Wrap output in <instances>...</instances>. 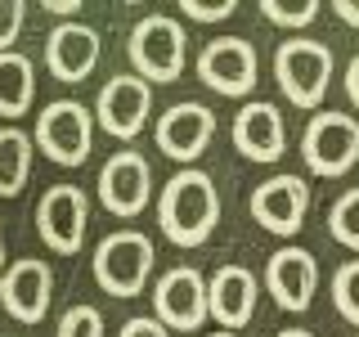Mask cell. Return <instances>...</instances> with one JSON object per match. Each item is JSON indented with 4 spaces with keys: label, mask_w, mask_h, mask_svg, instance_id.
<instances>
[{
    "label": "cell",
    "mask_w": 359,
    "mask_h": 337,
    "mask_svg": "<svg viewBox=\"0 0 359 337\" xmlns=\"http://www.w3.org/2000/svg\"><path fill=\"white\" fill-rule=\"evenodd\" d=\"M86 225H90V198L76 185H50L36 202V234L50 252L72 256L86 243Z\"/></svg>",
    "instance_id": "52a82bcc"
},
{
    "label": "cell",
    "mask_w": 359,
    "mask_h": 337,
    "mask_svg": "<svg viewBox=\"0 0 359 337\" xmlns=\"http://www.w3.org/2000/svg\"><path fill=\"white\" fill-rule=\"evenodd\" d=\"M50 297H54V270L41 256H22V261L5 265V275H0V306L9 310V319L41 324L50 315Z\"/></svg>",
    "instance_id": "7c38bea8"
},
{
    "label": "cell",
    "mask_w": 359,
    "mask_h": 337,
    "mask_svg": "<svg viewBox=\"0 0 359 337\" xmlns=\"http://www.w3.org/2000/svg\"><path fill=\"white\" fill-rule=\"evenodd\" d=\"M32 135L18 126H0V198H14L22 194L32 176Z\"/></svg>",
    "instance_id": "ffe728a7"
},
{
    "label": "cell",
    "mask_w": 359,
    "mask_h": 337,
    "mask_svg": "<svg viewBox=\"0 0 359 337\" xmlns=\"http://www.w3.org/2000/svg\"><path fill=\"white\" fill-rule=\"evenodd\" d=\"M153 198V166L144 153L117 149L99 166V202L112 211L117 220H135Z\"/></svg>",
    "instance_id": "ba28073f"
},
{
    "label": "cell",
    "mask_w": 359,
    "mask_h": 337,
    "mask_svg": "<svg viewBox=\"0 0 359 337\" xmlns=\"http://www.w3.org/2000/svg\"><path fill=\"white\" fill-rule=\"evenodd\" d=\"M45 9H50V14H67V18H76L81 0H45Z\"/></svg>",
    "instance_id": "f546056e"
},
{
    "label": "cell",
    "mask_w": 359,
    "mask_h": 337,
    "mask_svg": "<svg viewBox=\"0 0 359 337\" xmlns=\"http://www.w3.org/2000/svg\"><path fill=\"white\" fill-rule=\"evenodd\" d=\"M278 337H314V333H310V329H283Z\"/></svg>",
    "instance_id": "4dcf8cb0"
},
{
    "label": "cell",
    "mask_w": 359,
    "mask_h": 337,
    "mask_svg": "<svg viewBox=\"0 0 359 337\" xmlns=\"http://www.w3.org/2000/svg\"><path fill=\"white\" fill-rule=\"evenodd\" d=\"M274 77L292 108H319L332 86V50L323 41L292 37L274 50Z\"/></svg>",
    "instance_id": "3957f363"
},
{
    "label": "cell",
    "mask_w": 359,
    "mask_h": 337,
    "mask_svg": "<svg viewBox=\"0 0 359 337\" xmlns=\"http://www.w3.org/2000/svg\"><path fill=\"white\" fill-rule=\"evenodd\" d=\"M32 99H36V67L27 54L5 50L0 54V117L32 112Z\"/></svg>",
    "instance_id": "d6986e66"
},
{
    "label": "cell",
    "mask_w": 359,
    "mask_h": 337,
    "mask_svg": "<svg viewBox=\"0 0 359 337\" xmlns=\"http://www.w3.org/2000/svg\"><path fill=\"white\" fill-rule=\"evenodd\" d=\"M54 337H104V315L95 306H86V301H76V306H67L59 315Z\"/></svg>",
    "instance_id": "cb8c5ba5"
},
{
    "label": "cell",
    "mask_w": 359,
    "mask_h": 337,
    "mask_svg": "<svg viewBox=\"0 0 359 337\" xmlns=\"http://www.w3.org/2000/svg\"><path fill=\"white\" fill-rule=\"evenodd\" d=\"M256 301H261V279L247 265H216L207 279V319H216L224 333H238L252 324Z\"/></svg>",
    "instance_id": "4fadbf2b"
},
{
    "label": "cell",
    "mask_w": 359,
    "mask_h": 337,
    "mask_svg": "<svg viewBox=\"0 0 359 337\" xmlns=\"http://www.w3.org/2000/svg\"><path fill=\"white\" fill-rule=\"evenodd\" d=\"M346 95H351V104L359 108V54L351 59V67H346Z\"/></svg>",
    "instance_id": "f1b7e54d"
},
{
    "label": "cell",
    "mask_w": 359,
    "mask_h": 337,
    "mask_svg": "<svg viewBox=\"0 0 359 337\" xmlns=\"http://www.w3.org/2000/svg\"><path fill=\"white\" fill-rule=\"evenodd\" d=\"M306 211H310V185L301 176H269L265 185L252 189V220L265 234H278V239L301 234Z\"/></svg>",
    "instance_id": "8fae6325"
},
{
    "label": "cell",
    "mask_w": 359,
    "mask_h": 337,
    "mask_svg": "<svg viewBox=\"0 0 359 337\" xmlns=\"http://www.w3.org/2000/svg\"><path fill=\"white\" fill-rule=\"evenodd\" d=\"M355 337H359V333H355Z\"/></svg>",
    "instance_id": "836d02e7"
},
{
    "label": "cell",
    "mask_w": 359,
    "mask_h": 337,
    "mask_svg": "<svg viewBox=\"0 0 359 337\" xmlns=\"http://www.w3.org/2000/svg\"><path fill=\"white\" fill-rule=\"evenodd\" d=\"M328 230H332V239L341 243V247L359 252V185H355V189H346V194L332 202V211H328Z\"/></svg>",
    "instance_id": "44dd1931"
},
{
    "label": "cell",
    "mask_w": 359,
    "mask_h": 337,
    "mask_svg": "<svg viewBox=\"0 0 359 337\" xmlns=\"http://www.w3.org/2000/svg\"><path fill=\"white\" fill-rule=\"evenodd\" d=\"M117 337H171V333H166L162 324L153 319V315H135V319L121 324V333H117Z\"/></svg>",
    "instance_id": "4316f807"
},
{
    "label": "cell",
    "mask_w": 359,
    "mask_h": 337,
    "mask_svg": "<svg viewBox=\"0 0 359 337\" xmlns=\"http://www.w3.org/2000/svg\"><path fill=\"white\" fill-rule=\"evenodd\" d=\"M153 140H157V149L166 157H175V162H198V157L207 153V144L216 140V112L207 104H194V99H189V104H171L157 117Z\"/></svg>",
    "instance_id": "9a60e30c"
},
{
    "label": "cell",
    "mask_w": 359,
    "mask_h": 337,
    "mask_svg": "<svg viewBox=\"0 0 359 337\" xmlns=\"http://www.w3.org/2000/svg\"><path fill=\"white\" fill-rule=\"evenodd\" d=\"M233 0H180V14H189L194 22H224V18H233Z\"/></svg>",
    "instance_id": "d4e9b609"
},
{
    "label": "cell",
    "mask_w": 359,
    "mask_h": 337,
    "mask_svg": "<svg viewBox=\"0 0 359 337\" xmlns=\"http://www.w3.org/2000/svg\"><path fill=\"white\" fill-rule=\"evenodd\" d=\"M126 54H130L140 81H149V86L153 81H175V77L184 72V59H189V37L171 14H144L130 27Z\"/></svg>",
    "instance_id": "277c9868"
},
{
    "label": "cell",
    "mask_w": 359,
    "mask_h": 337,
    "mask_svg": "<svg viewBox=\"0 0 359 337\" xmlns=\"http://www.w3.org/2000/svg\"><path fill=\"white\" fill-rule=\"evenodd\" d=\"M337 18L346 22V27H359V0H337Z\"/></svg>",
    "instance_id": "83f0119b"
},
{
    "label": "cell",
    "mask_w": 359,
    "mask_h": 337,
    "mask_svg": "<svg viewBox=\"0 0 359 337\" xmlns=\"http://www.w3.org/2000/svg\"><path fill=\"white\" fill-rule=\"evenodd\" d=\"M332 306H337V315H341L346 324L359 329V256L346 261V265H337V275H332Z\"/></svg>",
    "instance_id": "7402d4cb"
},
{
    "label": "cell",
    "mask_w": 359,
    "mask_h": 337,
    "mask_svg": "<svg viewBox=\"0 0 359 337\" xmlns=\"http://www.w3.org/2000/svg\"><path fill=\"white\" fill-rule=\"evenodd\" d=\"M95 144V117L76 99H54L36 112V140L32 149H41L50 162L59 166H81Z\"/></svg>",
    "instance_id": "5b68a950"
},
{
    "label": "cell",
    "mask_w": 359,
    "mask_h": 337,
    "mask_svg": "<svg viewBox=\"0 0 359 337\" xmlns=\"http://www.w3.org/2000/svg\"><path fill=\"white\" fill-rule=\"evenodd\" d=\"M99 50H104V45H99V32L86 27V22H76V18H67L45 37V67H50L59 81L76 86L99 67Z\"/></svg>",
    "instance_id": "ac0fdd59"
},
{
    "label": "cell",
    "mask_w": 359,
    "mask_h": 337,
    "mask_svg": "<svg viewBox=\"0 0 359 337\" xmlns=\"http://www.w3.org/2000/svg\"><path fill=\"white\" fill-rule=\"evenodd\" d=\"M5 261L9 256H5V230H0V275H5Z\"/></svg>",
    "instance_id": "1f68e13d"
},
{
    "label": "cell",
    "mask_w": 359,
    "mask_h": 337,
    "mask_svg": "<svg viewBox=\"0 0 359 337\" xmlns=\"http://www.w3.org/2000/svg\"><path fill=\"white\" fill-rule=\"evenodd\" d=\"M233 149L247 162H278L287 153V121L265 99H252L233 112Z\"/></svg>",
    "instance_id": "2e32d148"
},
{
    "label": "cell",
    "mask_w": 359,
    "mask_h": 337,
    "mask_svg": "<svg viewBox=\"0 0 359 337\" xmlns=\"http://www.w3.org/2000/svg\"><path fill=\"white\" fill-rule=\"evenodd\" d=\"M207 337H238V333H224V329H216V333H207Z\"/></svg>",
    "instance_id": "d6a6232c"
},
{
    "label": "cell",
    "mask_w": 359,
    "mask_h": 337,
    "mask_svg": "<svg viewBox=\"0 0 359 337\" xmlns=\"http://www.w3.org/2000/svg\"><path fill=\"white\" fill-rule=\"evenodd\" d=\"M198 77L216 90V95H229V99L252 95V86H256V50H252V41H243V37L207 41L202 54H198Z\"/></svg>",
    "instance_id": "5bb4252c"
},
{
    "label": "cell",
    "mask_w": 359,
    "mask_h": 337,
    "mask_svg": "<svg viewBox=\"0 0 359 337\" xmlns=\"http://www.w3.org/2000/svg\"><path fill=\"white\" fill-rule=\"evenodd\" d=\"M153 239L140 230H112L95 243L90 270H95V284L112 292V297H140L144 284L153 275Z\"/></svg>",
    "instance_id": "7a4b0ae2"
},
{
    "label": "cell",
    "mask_w": 359,
    "mask_h": 337,
    "mask_svg": "<svg viewBox=\"0 0 359 337\" xmlns=\"http://www.w3.org/2000/svg\"><path fill=\"white\" fill-rule=\"evenodd\" d=\"M153 319L162 324L166 333H194L207 324V279L198 275L194 265H175L157 279L153 288Z\"/></svg>",
    "instance_id": "9c48e42d"
},
{
    "label": "cell",
    "mask_w": 359,
    "mask_h": 337,
    "mask_svg": "<svg viewBox=\"0 0 359 337\" xmlns=\"http://www.w3.org/2000/svg\"><path fill=\"white\" fill-rule=\"evenodd\" d=\"M265 288L274 292L278 310H287V315L310 310L314 288H319V261L306 247H278L265 265Z\"/></svg>",
    "instance_id": "e0dca14e"
},
{
    "label": "cell",
    "mask_w": 359,
    "mask_h": 337,
    "mask_svg": "<svg viewBox=\"0 0 359 337\" xmlns=\"http://www.w3.org/2000/svg\"><path fill=\"white\" fill-rule=\"evenodd\" d=\"M301 157H306L310 176H346L359 162V121L351 112H314L301 135Z\"/></svg>",
    "instance_id": "8992f818"
},
{
    "label": "cell",
    "mask_w": 359,
    "mask_h": 337,
    "mask_svg": "<svg viewBox=\"0 0 359 337\" xmlns=\"http://www.w3.org/2000/svg\"><path fill=\"white\" fill-rule=\"evenodd\" d=\"M261 14L278 27H310L319 18V0H261Z\"/></svg>",
    "instance_id": "603a6c76"
},
{
    "label": "cell",
    "mask_w": 359,
    "mask_h": 337,
    "mask_svg": "<svg viewBox=\"0 0 359 337\" xmlns=\"http://www.w3.org/2000/svg\"><path fill=\"white\" fill-rule=\"evenodd\" d=\"M22 14H27V9H22L18 0H0V54L14 50V41L22 32Z\"/></svg>",
    "instance_id": "484cf974"
},
{
    "label": "cell",
    "mask_w": 359,
    "mask_h": 337,
    "mask_svg": "<svg viewBox=\"0 0 359 337\" xmlns=\"http://www.w3.org/2000/svg\"><path fill=\"white\" fill-rule=\"evenodd\" d=\"M153 117V86L140 81V77H108L104 90H99L95 99V121L104 126L112 140L130 144L135 135H140L144 126H149Z\"/></svg>",
    "instance_id": "30bf717a"
},
{
    "label": "cell",
    "mask_w": 359,
    "mask_h": 337,
    "mask_svg": "<svg viewBox=\"0 0 359 337\" xmlns=\"http://www.w3.org/2000/svg\"><path fill=\"white\" fill-rule=\"evenodd\" d=\"M157 225L175 247H202L220 225V194L216 180L198 166H184L157 194Z\"/></svg>",
    "instance_id": "6da1fadb"
}]
</instances>
